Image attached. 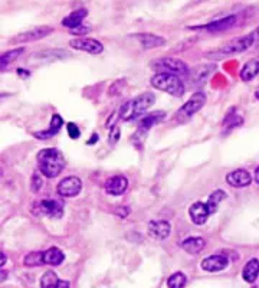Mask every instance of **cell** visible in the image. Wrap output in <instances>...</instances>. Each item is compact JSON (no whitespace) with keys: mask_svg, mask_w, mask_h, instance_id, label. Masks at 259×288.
Here are the masks:
<instances>
[{"mask_svg":"<svg viewBox=\"0 0 259 288\" xmlns=\"http://www.w3.org/2000/svg\"><path fill=\"white\" fill-rule=\"evenodd\" d=\"M205 239L200 238V236H190V238L181 241V243H180V246L190 255H197L199 252H202V249L205 248Z\"/></svg>","mask_w":259,"mask_h":288,"instance_id":"cell-19","label":"cell"},{"mask_svg":"<svg viewBox=\"0 0 259 288\" xmlns=\"http://www.w3.org/2000/svg\"><path fill=\"white\" fill-rule=\"evenodd\" d=\"M58 288H69V282L68 281H61Z\"/></svg>","mask_w":259,"mask_h":288,"instance_id":"cell-35","label":"cell"},{"mask_svg":"<svg viewBox=\"0 0 259 288\" xmlns=\"http://www.w3.org/2000/svg\"><path fill=\"white\" fill-rule=\"evenodd\" d=\"M226 199V193H225L224 190H214L213 193L209 196L207 199V202H206V206L209 209V213L210 215H213L217 212V207H219V203Z\"/></svg>","mask_w":259,"mask_h":288,"instance_id":"cell-26","label":"cell"},{"mask_svg":"<svg viewBox=\"0 0 259 288\" xmlns=\"http://www.w3.org/2000/svg\"><path fill=\"white\" fill-rule=\"evenodd\" d=\"M255 182L259 185V167L255 170Z\"/></svg>","mask_w":259,"mask_h":288,"instance_id":"cell-37","label":"cell"},{"mask_svg":"<svg viewBox=\"0 0 259 288\" xmlns=\"http://www.w3.org/2000/svg\"><path fill=\"white\" fill-rule=\"evenodd\" d=\"M52 32H54V27L51 26L33 27V29H29V30L23 32V33H19L13 39H10V44H25V42L39 41V39H44L48 35H51Z\"/></svg>","mask_w":259,"mask_h":288,"instance_id":"cell-9","label":"cell"},{"mask_svg":"<svg viewBox=\"0 0 259 288\" xmlns=\"http://www.w3.org/2000/svg\"><path fill=\"white\" fill-rule=\"evenodd\" d=\"M134 38L141 44L144 49H153V48H159V46L166 44V39L159 35H153V33H137Z\"/></svg>","mask_w":259,"mask_h":288,"instance_id":"cell-17","label":"cell"},{"mask_svg":"<svg viewBox=\"0 0 259 288\" xmlns=\"http://www.w3.org/2000/svg\"><path fill=\"white\" fill-rule=\"evenodd\" d=\"M188 282V278L183 272H174L173 275H170L167 279V287L169 288H183Z\"/></svg>","mask_w":259,"mask_h":288,"instance_id":"cell-30","label":"cell"},{"mask_svg":"<svg viewBox=\"0 0 259 288\" xmlns=\"http://www.w3.org/2000/svg\"><path fill=\"white\" fill-rule=\"evenodd\" d=\"M38 167L39 171L49 177L54 179L56 177L65 167V157L58 149H44L38 153Z\"/></svg>","mask_w":259,"mask_h":288,"instance_id":"cell-1","label":"cell"},{"mask_svg":"<svg viewBox=\"0 0 259 288\" xmlns=\"http://www.w3.org/2000/svg\"><path fill=\"white\" fill-rule=\"evenodd\" d=\"M152 66L156 71H159V74L166 72V74H173V75H181V74L189 72L188 65L177 58H160V59L152 62Z\"/></svg>","mask_w":259,"mask_h":288,"instance_id":"cell-5","label":"cell"},{"mask_svg":"<svg viewBox=\"0 0 259 288\" xmlns=\"http://www.w3.org/2000/svg\"><path fill=\"white\" fill-rule=\"evenodd\" d=\"M66 130H68V134L71 137L72 140H77L78 137H80V128L77 124H73V123H69L68 126H66Z\"/></svg>","mask_w":259,"mask_h":288,"instance_id":"cell-32","label":"cell"},{"mask_svg":"<svg viewBox=\"0 0 259 288\" xmlns=\"http://www.w3.org/2000/svg\"><path fill=\"white\" fill-rule=\"evenodd\" d=\"M69 46L77 49V51H84V52H88V54L97 55L101 54L104 51V46L102 44L97 41V39H92V38H77V39H71L69 41Z\"/></svg>","mask_w":259,"mask_h":288,"instance_id":"cell-10","label":"cell"},{"mask_svg":"<svg viewBox=\"0 0 259 288\" xmlns=\"http://www.w3.org/2000/svg\"><path fill=\"white\" fill-rule=\"evenodd\" d=\"M6 275H8V272H6V271H3V270H2V281H5V279L8 278V277H6Z\"/></svg>","mask_w":259,"mask_h":288,"instance_id":"cell-38","label":"cell"},{"mask_svg":"<svg viewBox=\"0 0 259 288\" xmlns=\"http://www.w3.org/2000/svg\"><path fill=\"white\" fill-rule=\"evenodd\" d=\"M63 260H65L63 252L56 246H52L48 251L44 252V262L46 265H61Z\"/></svg>","mask_w":259,"mask_h":288,"instance_id":"cell-25","label":"cell"},{"mask_svg":"<svg viewBox=\"0 0 259 288\" xmlns=\"http://www.w3.org/2000/svg\"><path fill=\"white\" fill-rule=\"evenodd\" d=\"M152 85L154 88L166 91L170 95L177 97V98L184 95V84L177 75H173V74H166V72L156 74L152 78Z\"/></svg>","mask_w":259,"mask_h":288,"instance_id":"cell-3","label":"cell"},{"mask_svg":"<svg viewBox=\"0 0 259 288\" xmlns=\"http://www.w3.org/2000/svg\"><path fill=\"white\" fill-rule=\"evenodd\" d=\"M202 268L207 272H217L225 270L229 265V260L226 255H212L202 261Z\"/></svg>","mask_w":259,"mask_h":288,"instance_id":"cell-14","label":"cell"},{"mask_svg":"<svg viewBox=\"0 0 259 288\" xmlns=\"http://www.w3.org/2000/svg\"><path fill=\"white\" fill-rule=\"evenodd\" d=\"M23 264H25V267H41L42 264H45L44 262V252L38 251L27 254L25 260H23Z\"/></svg>","mask_w":259,"mask_h":288,"instance_id":"cell-29","label":"cell"},{"mask_svg":"<svg viewBox=\"0 0 259 288\" xmlns=\"http://www.w3.org/2000/svg\"><path fill=\"white\" fill-rule=\"evenodd\" d=\"M255 33H256V44H259V27L255 30Z\"/></svg>","mask_w":259,"mask_h":288,"instance_id":"cell-39","label":"cell"},{"mask_svg":"<svg viewBox=\"0 0 259 288\" xmlns=\"http://www.w3.org/2000/svg\"><path fill=\"white\" fill-rule=\"evenodd\" d=\"M33 206L38 209L35 212L38 215H45L49 216V218H54V219L62 218L63 215L62 203L58 202V200H55V199H44V200H39V202H36Z\"/></svg>","mask_w":259,"mask_h":288,"instance_id":"cell-7","label":"cell"},{"mask_svg":"<svg viewBox=\"0 0 259 288\" xmlns=\"http://www.w3.org/2000/svg\"><path fill=\"white\" fill-rule=\"evenodd\" d=\"M205 104H206L205 92H202V91L195 92V94L189 98L188 102L180 108L179 113H177V118H179L180 121L189 120L190 117H193L197 111H200Z\"/></svg>","mask_w":259,"mask_h":288,"instance_id":"cell-6","label":"cell"},{"mask_svg":"<svg viewBox=\"0 0 259 288\" xmlns=\"http://www.w3.org/2000/svg\"><path fill=\"white\" fill-rule=\"evenodd\" d=\"M226 182L228 185H231L232 188H246L249 186L252 177H250V173L245 169H238V170H233L231 173L226 174Z\"/></svg>","mask_w":259,"mask_h":288,"instance_id":"cell-11","label":"cell"},{"mask_svg":"<svg viewBox=\"0 0 259 288\" xmlns=\"http://www.w3.org/2000/svg\"><path fill=\"white\" fill-rule=\"evenodd\" d=\"M214 71V65H200L193 68L190 72V80L193 84H203L209 78V75Z\"/></svg>","mask_w":259,"mask_h":288,"instance_id":"cell-20","label":"cell"},{"mask_svg":"<svg viewBox=\"0 0 259 288\" xmlns=\"http://www.w3.org/2000/svg\"><path fill=\"white\" fill-rule=\"evenodd\" d=\"M63 124V120L62 117L59 116V114H54L52 116V121H51V127L46 130V131H41V133H36V137H39V138H42V140H46V138H49V137H52V135L58 134L59 131H61V127Z\"/></svg>","mask_w":259,"mask_h":288,"instance_id":"cell-23","label":"cell"},{"mask_svg":"<svg viewBox=\"0 0 259 288\" xmlns=\"http://www.w3.org/2000/svg\"><path fill=\"white\" fill-rule=\"evenodd\" d=\"M87 15H88V10L87 9L73 10L72 13L63 18L62 25L73 30V29H77V27H80L82 25V22H84V19L87 18Z\"/></svg>","mask_w":259,"mask_h":288,"instance_id":"cell-18","label":"cell"},{"mask_svg":"<svg viewBox=\"0 0 259 288\" xmlns=\"http://www.w3.org/2000/svg\"><path fill=\"white\" fill-rule=\"evenodd\" d=\"M61 279L56 277L54 271H46L41 278V288H58Z\"/></svg>","mask_w":259,"mask_h":288,"instance_id":"cell-28","label":"cell"},{"mask_svg":"<svg viewBox=\"0 0 259 288\" xmlns=\"http://www.w3.org/2000/svg\"><path fill=\"white\" fill-rule=\"evenodd\" d=\"M127 186H128L127 177L121 176V174H117V176H113L105 182V192L111 196H120L127 190Z\"/></svg>","mask_w":259,"mask_h":288,"instance_id":"cell-13","label":"cell"},{"mask_svg":"<svg viewBox=\"0 0 259 288\" xmlns=\"http://www.w3.org/2000/svg\"><path fill=\"white\" fill-rule=\"evenodd\" d=\"M120 138V128L118 126H114L111 128V133H109V143L116 144Z\"/></svg>","mask_w":259,"mask_h":288,"instance_id":"cell-33","label":"cell"},{"mask_svg":"<svg viewBox=\"0 0 259 288\" xmlns=\"http://www.w3.org/2000/svg\"><path fill=\"white\" fill-rule=\"evenodd\" d=\"M156 101V97L153 92H143L141 95L135 97V98L130 99V101H125L124 104L120 107L118 111V117L124 121H130V120H134L138 116H141L145 110L152 107Z\"/></svg>","mask_w":259,"mask_h":288,"instance_id":"cell-2","label":"cell"},{"mask_svg":"<svg viewBox=\"0 0 259 288\" xmlns=\"http://www.w3.org/2000/svg\"><path fill=\"white\" fill-rule=\"evenodd\" d=\"M189 215H190V219L195 225H203V224H206L210 213H209V209L206 206V203L196 202L189 209Z\"/></svg>","mask_w":259,"mask_h":288,"instance_id":"cell-15","label":"cell"},{"mask_svg":"<svg viewBox=\"0 0 259 288\" xmlns=\"http://www.w3.org/2000/svg\"><path fill=\"white\" fill-rule=\"evenodd\" d=\"M259 275V261L256 258H252L249 261L246 262L243 272H242V277L246 282H255Z\"/></svg>","mask_w":259,"mask_h":288,"instance_id":"cell-21","label":"cell"},{"mask_svg":"<svg viewBox=\"0 0 259 288\" xmlns=\"http://www.w3.org/2000/svg\"><path fill=\"white\" fill-rule=\"evenodd\" d=\"M42 185H44V182H42L41 174L39 173H33L32 174V180H30V189H32V192L38 193L39 190L42 189Z\"/></svg>","mask_w":259,"mask_h":288,"instance_id":"cell-31","label":"cell"},{"mask_svg":"<svg viewBox=\"0 0 259 288\" xmlns=\"http://www.w3.org/2000/svg\"><path fill=\"white\" fill-rule=\"evenodd\" d=\"M25 52V49L23 48H16V49H12L9 52H5V54L2 55V58H0V66H2V69H5L10 62H13V61H16L20 55Z\"/></svg>","mask_w":259,"mask_h":288,"instance_id":"cell-27","label":"cell"},{"mask_svg":"<svg viewBox=\"0 0 259 288\" xmlns=\"http://www.w3.org/2000/svg\"><path fill=\"white\" fill-rule=\"evenodd\" d=\"M259 74V59H250L242 66L241 78L245 82L252 81Z\"/></svg>","mask_w":259,"mask_h":288,"instance_id":"cell-24","label":"cell"},{"mask_svg":"<svg viewBox=\"0 0 259 288\" xmlns=\"http://www.w3.org/2000/svg\"><path fill=\"white\" fill-rule=\"evenodd\" d=\"M255 97H256V98L259 99V88H258V91H256V92H255Z\"/></svg>","mask_w":259,"mask_h":288,"instance_id":"cell-40","label":"cell"},{"mask_svg":"<svg viewBox=\"0 0 259 288\" xmlns=\"http://www.w3.org/2000/svg\"><path fill=\"white\" fill-rule=\"evenodd\" d=\"M94 141H95V143L98 141V134H92V135H91V140H90V141H88V144H92V143H94Z\"/></svg>","mask_w":259,"mask_h":288,"instance_id":"cell-36","label":"cell"},{"mask_svg":"<svg viewBox=\"0 0 259 288\" xmlns=\"http://www.w3.org/2000/svg\"><path fill=\"white\" fill-rule=\"evenodd\" d=\"M170 231H171V226L167 221H152L149 224V234L154 239H159V241L166 239L170 235Z\"/></svg>","mask_w":259,"mask_h":288,"instance_id":"cell-16","label":"cell"},{"mask_svg":"<svg viewBox=\"0 0 259 288\" xmlns=\"http://www.w3.org/2000/svg\"><path fill=\"white\" fill-rule=\"evenodd\" d=\"M238 18L233 15V16H226L224 19H219V20H214V22H210V23H206V25H202V26H193L192 29H199V30H207V32H222V30H226L229 27L235 26Z\"/></svg>","mask_w":259,"mask_h":288,"instance_id":"cell-12","label":"cell"},{"mask_svg":"<svg viewBox=\"0 0 259 288\" xmlns=\"http://www.w3.org/2000/svg\"><path fill=\"white\" fill-rule=\"evenodd\" d=\"M2 254V257H0V265H2V268H3V265L6 264V261H8V258H6V254L2 251L0 252Z\"/></svg>","mask_w":259,"mask_h":288,"instance_id":"cell-34","label":"cell"},{"mask_svg":"<svg viewBox=\"0 0 259 288\" xmlns=\"http://www.w3.org/2000/svg\"><path fill=\"white\" fill-rule=\"evenodd\" d=\"M256 44V33L255 30L250 32L249 35L242 36V38H236L231 42L225 44L216 54H222V55H233V54H241V52H245L248 51L250 46H253Z\"/></svg>","mask_w":259,"mask_h":288,"instance_id":"cell-4","label":"cell"},{"mask_svg":"<svg viewBox=\"0 0 259 288\" xmlns=\"http://www.w3.org/2000/svg\"><path fill=\"white\" fill-rule=\"evenodd\" d=\"M164 117H166V113H163V111H156V113H152V114L145 116V117L141 118V121H140V128H138V131H140V133H141V131H143V133L149 131L154 124L160 123Z\"/></svg>","mask_w":259,"mask_h":288,"instance_id":"cell-22","label":"cell"},{"mask_svg":"<svg viewBox=\"0 0 259 288\" xmlns=\"http://www.w3.org/2000/svg\"><path fill=\"white\" fill-rule=\"evenodd\" d=\"M81 189H82V182H81L80 177L68 176L58 183L56 192L62 198H75V196L80 195Z\"/></svg>","mask_w":259,"mask_h":288,"instance_id":"cell-8","label":"cell"}]
</instances>
